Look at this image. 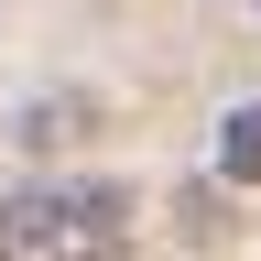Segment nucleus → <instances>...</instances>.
Wrapping results in <instances>:
<instances>
[{
    "mask_svg": "<svg viewBox=\"0 0 261 261\" xmlns=\"http://www.w3.org/2000/svg\"><path fill=\"white\" fill-rule=\"evenodd\" d=\"M218 174H228V185H261V98L218 120Z\"/></svg>",
    "mask_w": 261,
    "mask_h": 261,
    "instance_id": "nucleus-2",
    "label": "nucleus"
},
{
    "mask_svg": "<svg viewBox=\"0 0 261 261\" xmlns=\"http://www.w3.org/2000/svg\"><path fill=\"white\" fill-rule=\"evenodd\" d=\"M250 11H261V0H250Z\"/></svg>",
    "mask_w": 261,
    "mask_h": 261,
    "instance_id": "nucleus-4",
    "label": "nucleus"
},
{
    "mask_svg": "<svg viewBox=\"0 0 261 261\" xmlns=\"http://www.w3.org/2000/svg\"><path fill=\"white\" fill-rule=\"evenodd\" d=\"M0 261H130V185L44 174L0 207Z\"/></svg>",
    "mask_w": 261,
    "mask_h": 261,
    "instance_id": "nucleus-1",
    "label": "nucleus"
},
{
    "mask_svg": "<svg viewBox=\"0 0 261 261\" xmlns=\"http://www.w3.org/2000/svg\"><path fill=\"white\" fill-rule=\"evenodd\" d=\"M76 120H87V98H44V109L11 120V142H33V152H44V142H76Z\"/></svg>",
    "mask_w": 261,
    "mask_h": 261,
    "instance_id": "nucleus-3",
    "label": "nucleus"
}]
</instances>
